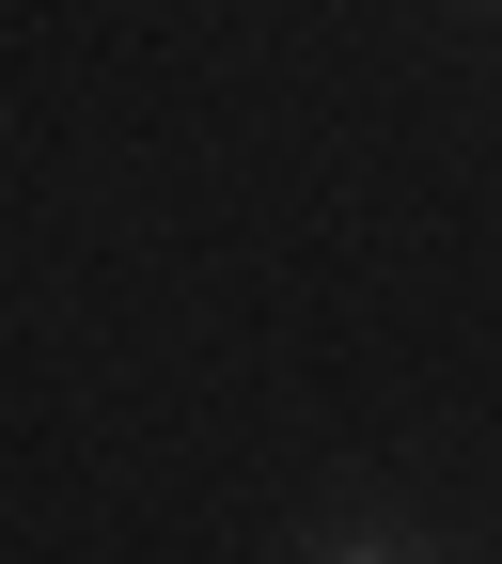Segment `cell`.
Returning a JSON list of instances; mask_svg holds the SVG:
<instances>
[{
  "label": "cell",
  "instance_id": "6da1fadb",
  "mask_svg": "<svg viewBox=\"0 0 502 564\" xmlns=\"http://www.w3.org/2000/svg\"><path fill=\"white\" fill-rule=\"evenodd\" d=\"M314 564H440V549H408V533H330Z\"/></svg>",
  "mask_w": 502,
  "mask_h": 564
}]
</instances>
